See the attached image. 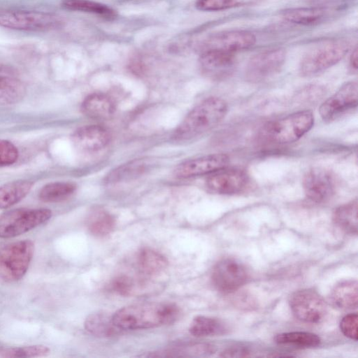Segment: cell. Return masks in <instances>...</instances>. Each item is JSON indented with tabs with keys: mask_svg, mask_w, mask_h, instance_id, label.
<instances>
[{
	"mask_svg": "<svg viewBox=\"0 0 358 358\" xmlns=\"http://www.w3.org/2000/svg\"><path fill=\"white\" fill-rule=\"evenodd\" d=\"M76 185L70 182H53L44 185L38 193V199L45 203H58L70 198Z\"/></svg>",
	"mask_w": 358,
	"mask_h": 358,
	"instance_id": "obj_29",
	"label": "cell"
},
{
	"mask_svg": "<svg viewBox=\"0 0 358 358\" xmlns=\"http://www.w3.org/2000/svg\"><path fill=\"white\" fill-rule=\"evenodd\" d=\"M302 184L306 196L317 203L329 201L335 194L336 188V179L332 173L320 167L307 171Z\"/></svg>",
	"mask_w": 358,
	"mask_h": 358,
	"instance_id": "obj_12",
	"label": "cell"
},
{
	"mask_svg": "<svg viewBox=\"0 0 358 358\" xmlns=\"http://www.w3.org/2000/svg\"><path fill=\"white\" fill-rule=\"evenodd\" d=\"M358 102V83L351 80L340 88L320 106L319 113L325 122H330L346 111L355 108Z\"/></svg>",
	"mask_w": 358,
	"mask_h": 358,
	"instance_id": "obj_11",
	"label": "cell"
},
{
	"mask_svg": "<svg viewBox=\"0 0 358 358\" xmlns=\"http://www.w3.org/2000/svg\"><path fill=\"white\" fill-rule=\"evenodd\" d=\"M26 94L24 84L13 76H0V105L21 101Z\"/></svg>",
	"mask_w": 358,
	"mask_h": 358,
	"instance_id": "obj_30",
	"label": "cell"
},
{
	"mask_svg": "<svg viewBox=\"0 0 358 358\" xmlns=\"http://www.w3.org/2000/svg\"><path fill=\"white\" fill-rule=\"evenodd\" d=\"M229 157L224 153L210 154L186 160L174 169V175L180 178H187L210 174L226 168Z\"/></svg>",
	"mask_w": 358,
	"mask_h": 358,
	"instance_id": "obj_14",
	"label": "cell"
},
{
	"mask_svg": "<svg viewBox=\"0 0 358 358\" xmlns=\"http://www.w3.org/2000/svg\"><path fill=\"white\" fill-rule=\"evenodd\" d=\"M50 348L44 345H31L21 347L0 348V357L8 358H29L46 357Z\"/></svg>",
	"mask_w": 358,
	"mask_h": 358,
	"instance_id": "obj_33",
	"label": "cell"
},
{
	"mask_svg": "<svg viewBox=\"0 0 358 358\" xmlns=\"http://www.w3.org/2000/svg\"><path fill=\"white\" fill-rule=\"evenodd\" d=\"M223 357H245L250 356V351L244 347H231L222 352Z\"/></svg>",
	"mask_w": 358,
	"mask_h": 358,
	"instance_id": "obj_38",
	"label": "cell"
},
{
	"mask_svg": "<svg viewBox=\"0 0 358 358\" xmlns=\"http://www.w3.org/2000/svg\"><path fill=\"white\" fill-rule=\"evenodd\" d=\"M255 36L248 31L233 30L216 34L204 43V50H216L234 53L253 46ZM203 50V51H204Z\"/></svg>",
	"mask_w": 358,
	"mask_h": 358,
	"instance_id": "obj_15",
	"label": "cell"
},
{
	"mask_svg": "<svg viewBox=\"0 0 358 358\" xmlns=\"http://www.w3.org/2000/svg\"><path fill=\"white\" fill-rule=\"evenodd\" d=\"M62 6L70 10L80 11L96 15L107 20H113L117 11L110 6L92 0H63Z\"/></svg>",
	"mask_w": 358,
	"mask_h": 358,
	"instance_id": "obj_23",
	"label": "cell"
},
{
	"mask_svg": "<svg viewBox=\"0 0 358 358\" xmlns=\"http://www.w3.org/2000/svg\"><path fill=\"white\" fill-rule=\"evenodd\" d=\"M274 341L279 345H289L301 348H315L320 344V338L313 333L292 331L279 334Z\"/></svg>",
	"mask_w": 358,
	"mask_h": 358,
	"instance_id": "obj_32",
	"label": "cell"
},
{
	"mask_svg": "<svg viewBox=\"0 0 358 358\" xmlns=\"http://www.w3.org/2000/svg\"><path fill=\"white\" fill-rule=\"evenodd\" d=\"M139 271L145 275H155L162 272L168 266L166 258L150 248L141 250L137 257Z\"/></svg>",
	"mask_w": 358,
	"mask_h": 358,
	"instance_id": "obj_25",
	"label": "cell"
},
{
	"mask_svg": "<svg viewBox=\"0 0 358 358\" xmlns=\"http://www.w3.org/2000/svg\"><path fill=\"white\" fill-rule=\"evenodd\" d=\"M72 138L76 146L87 152H96L105 148L111 135L107 128L98 124L85 125L78 128Z\"/></svg>",
	"mask_w": 358,
	"mask_h": 358,
	"instance_id": "obj_16",
	"label": "cell"
},
{
	"mask_svg": "<svg viewBox=\"0 0 358 358\" xmlns=\"http://www.w3.org/2000/svg\"><path fill=\"white\" fill-rule=\"evenodd\" d=\"M227 111L228 105L223 99L208 97L187 113L171 138L175 141H185L199 136L216 127Z\"/></svg>",
	"mask_w": 358,
	"mask_h": 358,
	"instance_id": "obj_2",
	"label": "cell"
},
{
	"mask_svg": "<svg viewBox=\"0 0 358 358\" xmlns=\"http://www.w3.org/2000/svg\"><path fill=\"white\" fill-rule=\"evenodd\" d=\"M313 124V112L300 110L266 123L259 130V136L272 143H291L303 137Z\"/></svg>",
	"mask_w": 358,
	"mask_h": 358,
	"instance_id": "obj_3",
	"label": "cell"
},
{
	"mask_svg": "<svg viewBox=\"0 0 358 358\" xmlns=\"http://www.w3.org/2000/svg\"><path fill=\"white\" fill-rule=\"evenodd\" d=\"M34 253V243L25 239L0 247V280L13 282L27 273Z\"/></svg>",
	"mask_w": 358,
	"mask_h": 358,
	"instance_id": "obj_5",
	"label": "cell"
},
{
	"mask_svg": "<svg viewBox=\"0 0 358 358\" xmlns=\"http://www.w3.org/2000/svg\"><path fill=\"white\" fill-rule=\"evenodd\" d=\"M189 331L194 336L206 337L225 334L227 327L220 320L200 315L193 319Z\"/></svg>",
	"mask_w": 358,
	"mask_h": 358,
	"instance_id": "obj_27",
	"label": "cell"
},
{
	"mask_svg": "<svg viewBox=\"0 0 358 358\" xmlns=\"http://www.w3.org/2000/svg\"><path fill=\"white\" fill-rule=\"evenodd\" d=\"M358 50L357 47H355L352 50V54L350 57V66L354 71L357 70L358 66Z\"/></svg>",
	"mask_w": 358,
	"mask_h": 358,
	"instance_id": "obj_40",
	"label": "cell"
},
{
	"mask_svg": "<svg viewBox=\"0 0 358 358\" xmlns=\"http://www.w3.org/2000/svg\"><path fill=\"white\" fill-rule=\"evenodd\" d=\"M214 347L205 343L177 346L166 350L150 352V357H182L208 355L214 352Z\"/></svg>",
	"mask_w": 358,
	"mask_h": 358,
	"instance_id": "obj_28",
	"label": "cell"
},
{
	"mask_svg": "<svg viewBox=\"0 0 358 358\" xmlns=\"http://www.w3.org/2000/svg\"><path fill=\"white\" fill-rule=\"evenodd\" d=\"M48 208H20L0 215V238H12L46 223L52 217Z\"/></svg>",
	"mask_w": 358,
	"mask_h": 358,
	"instance_id": "obj_6",
	"label": "cell"
},
{
	"mask_svg": "<svg viewBox=\"0 0 358 358\" xmlns=\"http://www.w3.org/2000/svg\"><path fill=\"white\" fill-rule=\"evenodd\" d=\"M250 184L245 171L224 168L210 174L206 181L208 189L215 194L234 195L243 192Z\"/></svg>",
	"mask_w": 358,
	"mask_h": 358,
	"instance_id": "obj_13",
	"label": "cell"
},
{
	"mask_svg": "<svg viewBox=\"0 0 358 358\" xmlns=\"http://www.w3.org/2000/svg\"><path fill=\"white\" fill-rule=\"evenodd\" d=\"M136 287L135 281L125 275L115 277L109 285L110 291L123 296L132 295L136 292Z\"/></svg>",
	"mask_w": 358,
	"mask_h": 358,
	"instance_id": "obj_34",
	"label": "cell"
},
{
	"mask_svg": "<svg viewBox=\"0 0 358 358\" xmlns=\"http://www.w3.org/2000/svg\"><path fill=\"white\" fill-rule=\"evenodd\" d=\"M59 16L35 10H1L0 27L23 31H45L62 25Z\"/></svg>",
	"mask_w": 358,
	"mask_h": 358,
	"instance_id": "obj_7",
	"label": "cell"
},
{
	"mask_svg": "<svg viewBox=\"0 0 358 358\" xmlns=\"http://www.w3.org/2000/svg\"><path fill=\"white\" fill-rule=\"evenodd\" d=\"M239 0H197L195 6L202 11H220L240 5Z\"/></svg>",
	"mask_w": 358,
	"mask_h": 358,
	"instance_id": "obj_35",
	"label": "cell"
},
{
	"mask_svg": "<svg viewBox=\"0 0 358 358\" xmlns=\"http://www.w3.org/2000/svg\"><path fill=\"white\" fill-rule=\"evenodd\" d=\"M153 165L148 159H138L111 171L106 178L107 183H116L136 178L147 172Z\"/></svg>",
	"mask_w": 358,
	"mask_h": 358,
	"instance_id": "obj_19",
	"label": "cell"
},
{
	"mask_svg": "<svg viewBox=\"0 0 358 358\" xmlns=\"http://www.w3.org/2000/svg\"><path fill=\"white\" fill-rule=\"evenodd\" d=\"M84 327L89 333L99 337L113 336L121 331L113 322V315L103 312L88 315L84 322Z\"/></svg>",
	"mask_w": 358,
	"mask_h": 358,
	"instance_id": "obj_22",
	"label": "cell"
},
{
	"mask_svg": "<svg viewBox=\"0 0 358 358\" xmlns=\"http://www.w3.org/2000/svg\"><path fill=\"white\" fill-rule=\"evenodd\" d=\"M199 62L202 69L209 74L227 76L235 64L234 53L216 50H204L200 56Z\"/></svg>",
	"mask_w": 358,
	"mask_h": 358,
	"instance_id": "obj_17",
	"label": "cell"
},
{
	"mask_svg": "<svg viewBox=\"0 0 358 358\" xmlns=\"http://www.w3.org/2000/svg\"><path fill=\"white\" fill-rule=\"evenodd\" d=\"M357 199L340 206L333 213L334 224L349 234H357Z\"/></svg>",
	"mask_w": 358,
	"mask_h": 358,
	"instance_id": "obj_24",
	"label": "cell"
},
{
	"mask_svg": "<svg viewBox=\"0 0 358 358\" xmlns=\"http://www.w3.org/2000/svg\"><path fill=\"white\" fill-rule=\"evenodd\" d=\"M248 280V273L244 266L236 260L224 259L217 262L213 268L211 280L215 288L222 293L233 292Z\"/></svg>",
	"mask_w": 358,
	"mask_h": 358,
	"instance_id": "obj_10",
	"label": "cell"
},
{
	"mask_svg": "<svg viewBox=\"0 0 358 358\" xmlns=\"http://www.w3.org/2000/svg\"><path fill=\"white\" fill-rule=\"evenodd\" d=\"M16 75V71L13 67L0 63V76H13Z\"/></svg>",
	"mask_w": 358,
	"mask_h": 358,
	"instance_id": "obj_39",
	"label": "cell"
},
{
	"mask_svg": "<svg viewBox=\"0 0 358 358\" xmlns=\"http://www.w3.org/2000/svg\"><path fill=\"white\" fill-rule=\"evenodd\" d=\"M34 182L19 180L0 186V209L8 208L19 203L30 192Z\"/></svg>",
	"mask_w": 358,
	"mask_h": 358,
	"instance_id": "obj_20",
	"label": "cell"
},
{
	"mask_svg": "<svg viewBox=\"0 0 358 358\" xmlns=\"http://www.w3.org/2000/svg\"><path fill=\"white\" fill-rule=\"evenodd\" d=\"M18 157L19 151L12 142L0 139V167L13 164Z\"/></svg>",
	"mask_w": 358,
	"mask_h": 358,
	"instance_id": "obj_36",
	"label": "cell"
},
{
	"mask_svg": "<svg viewBox=\"0 0 358 358\" xmlns=\"http://www.w3.org/2000/svg\"><path fill=\"white\" fill-rule=\"evenodd\" d=\"M292 312L299 320L307 323H318L327 313V304L323 298L310 289L293 292L289 299Z\"/></svg>",
	"mask_w": 358,
	"mask_h": 358,
	"instance_id": "obj_9",
	"label": "cell"
},
{
	"mask_svg": "<svg viewBox=\"0 0 358 358\" xmlns=\"http://www.w3.org/2000/svg\"><path fill=\"white\" fill-rule=\"evenodd\" d=\"M81 110L92 119L108 120L115 112V105L108 95L95 92L85 97L81 105Z\"/></svg>",
	"mask_w": 358,
	"mask_h": 358,
	"instance_id": "obj_18",
	"label": "cell"
},
{
	"mask_svg": "<svg viewBox=\"0 0 358 358\" xmlns=\"http://www.w3.org/2000/svg\"><path fill=\"white\" fill-rule=\"evenodd\" d=\"M285 59L286 52L282 48L260 52L249 59L245 70V78L252 83L265 80L281 70Z\"/></svg>",
	"mask_w": 358,
	"mask_h": 358,
	"instance_id": "obj_8",
	"label": "cell"
},
{
	"mask_svg": "<svg viewBox=\"0 0 358 358\" xmlns=\"http://www.w3.org/2000/svg\"><path fill=\"white\" fill-rule=\"evenodd\" d=\"M358 316L357 313H350L341 321L340 328L342 333L348 338L357 340Z\"/></svg>",
	"mask_w": 358,
	"mask_h": 358,
	"instance_id": "obj_37",
	"label": "cell"
},
{
	"mask_svg": "<svg viewBox=\"0 0 358 358\" xmlns=\"http://www.w3.org/2000/svg\"><path fill=\"white\" fill-rule=\"evenodd\" d=\"M350 48V43L342 38L327 40L313 46L300 62L301 75L310 77L327 70L338 63Z\"/></svg>",
	"mask_w": 358,
	"mask_h": 358,
	"instance_id": "obj_4",
	"label": "cell"
},
{
	"mask_svg": "<svg viewBox=\"0 0 358 358\" xmlns=\"http://www.w3.org/2000/svg\"><path fill=\"white\" fill-rule=\"evenodd\" d=\"M327 14L324 8L319 7L294 8L284 10L282 17L287 21L301 25H313L323 20Z\"/></svg>",
	"mask_w": 358,
	"mask_h": 358,
	"instance_id": "obj_26",
	"label": "cell"
},
{
	"mask_svg": "<svg viewBox=\"0 0 358 358\" xmlns=\"http://www.w3.org/2000/svg\"><path fill=\"white\" fill-rule=\"evenodd\" d=\"M87 226L89 231L96 237H103L110 234L115 229V219L108 212L97 209L88 217Z\"/></svg>",
	"mask_w": 358,
	"mask_h": 358,
	"instance_id": "obj_31",
	"label": "cell"
},
{
	"mask_svg": "<svg viewBox=\"0 0 358 358\" xmlns=\"http://www.w3.org/2000/svg\"><path fill=\"white\" fill-rule=\"evenodd\" d=\"M180 313L175 303H143L119 309L113 315V320L121 330L146 329L172 324Z\"/></svg>",
	"mask_w": 358,
	"mask_h": 358,
	"instance_id": "obj_1",
	"label": "cell"
},
{
	"mask_svg": "<svg viewBox=\"0 0 358 358\" xmlns=\"http://www.w3.org/2000/svg\"><path fill=\"white\" fill-rule=\"evenodd\" d=\"M358 284L357 280H345L337 284L331 291L330 299L337 307L355 309L358 304Z\"/></svg>",
	"mask_w": 358,
	"mask_h": 358,
	"instance_id": "obj_21",
	"label": "cell"
}]
</instances>
